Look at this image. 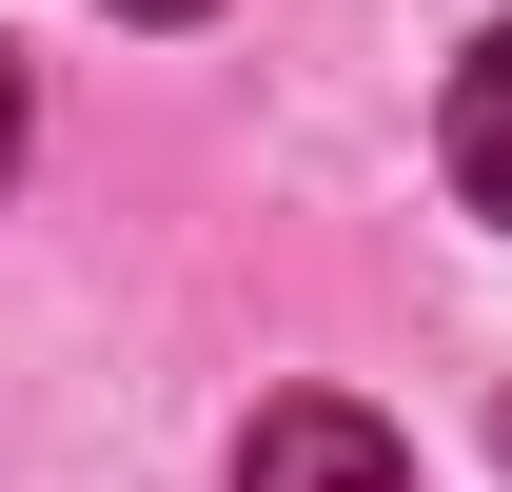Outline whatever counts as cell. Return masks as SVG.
I'll return each instance as SVG.
<instances>
[{"label":"cell","instance_id":"obj_1","mask_svg":"<svg viewBox=\"0 0 512 492\" xmlns=\"http://www.w3.org/2000/svg\"><path fill=\"white\" fill-rule=\"evenodd\" d=\"M237 492H414V453H394L355 394H276V414L237 433Z\"/></svg>","mask_w":512,"mask_h":492},{"label":"cell","instance_id":"obj_2","mask_svg":"<svg viewBox=\"0 0 512 492\" xmlns=\"http://www.w3.org/2000/svg\"><path fill=\"white\" fill-rule=\"evenodd\" d=\"M434 158H453V197L473 217H512V20L453 60V119H434Z\"/></svg>","mask_w":512,"mask_h":492},{"label":"cell","instance_id":"obj_3","mask_svg":"<svg viewBox=\"0 0 512 492\" xmlns=\"http://www.w3.org/2000/svg\"><path fill=\"white\" fill-rule=\"evenodd\" d=\"M0 178H20V60H0Z\"/></svg>","mask_w":512,"mask_h":492},{"label":"cell","instance_id":"obj_4","mask_svg":"<svg viewBox=\"0 0 512 492\" xmlns=\"http://www.w3.org/2000/svg\"><path fill=\"white\" fill-rule=\"evenodd\" d=\"M119 20H197V0H119Z\"/></svg>","mask_w":512,"mask_h":492}]
</instances>
